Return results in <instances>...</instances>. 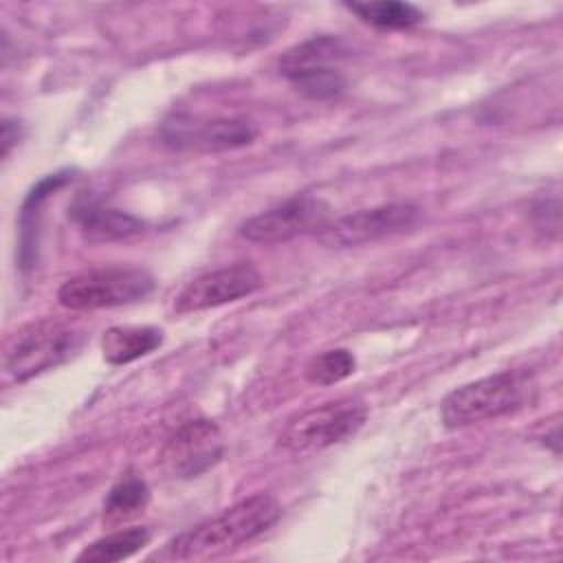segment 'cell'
I'll return each instance as SVG.
<instances>
[{"mask_svg":"<svg viewBox=\"0 0 563 563\" xmlns=\"http://www.w3.org/2000/svg\"><path fill=\"white\" fill-rule=\"evenodd\" d=\"M70 218L88 242H119L145 231L141 218L88 196H79L70 205Z\"/></svg>","mask_w":563,"mask_h":563,"instance_id":"12","label":"cell"},{"mask_svg":"<svg viewBox=\"0 0 563 563\" xmlns=\"http://www.w3.org/2000/svg\"><path fill=\"white\" fill-rule=\"evenodd\" d=\"M260 286H262L260 271L249 262H238L191 279L176 295L174 310L178 314H189V312L218 308L253 295Z\"/></svg>","mask_w":563,"mask_h":563,"instance_id":"10","label":"cell"},{"mask_svg":"<svg viewBox=\"0 0 563 563\" xmlns=\"http://www.w3.org/2000/svg\"><path fill=\"white\" fill-rule=\"evenodd\" d=\"M222 455L220 429L213 420H191L183 424L165 444L161 460L178 477H196L213 466Z\"/></svg>","mask_w":563,"mask_h":563,"instance_id":"11","label":"cell"},{"mask_svg":"<svg viewBox=\"0 0 563 563\" xmlns=\"http://www.w3.org/2000/svg\"><path fill=\"white\" fill-rule=\"evenodd\" d=\"M345 7L356 13L363 22L376 29H391L405 31L413 29L424 20V13L411 2H396V0H380V2H345Z\"/></svg>","mask_w":563,"mask_h":563,"instance_id":"16","label":"cell"},{"mask_svg":"<svg viewBox=\"0 0 563 563\" xmlns=\"http://www.w3.org/2000/svg\"><path fill=\"white\" fill-rule=\"evenodd\" d=\"M345 46L336 37L319 35L286 51L279 62V70L295 90L308 99L332 101L347 88L345 75L334 66V62L345 57Z\"/></svg>","mask_w":563,"mask_h":563,"instance_id":"4","label":"cell"},{"mask_svg":"<svg viewBox=\"0 0 563 563\" xmlns=\"http://www.w3.org/2000/svg\"><path fill=\"white\" fill-rule=\"evenodd\" d=\"M420 218V209L409 202H389L372 209H358L354 213L328 220L317 233L325 246L347 249L369 244L389 235H398L411 229Z\"/></svg>","mask_w":563,"mask_h":563,"instance_id":"8","label":"cell"},{"mask_svg":"<svg viewBox=\"0 0 563 563\" xmlns=\"http://www.w3.org/2000/svg\"><path fill=\"white\" fill-rule=\"evenodd\" d=\"M163 343V330L156 325H112L101 336V354L110 365H128Z\"/></svg>","mask_w":563,"mask_h":563,"instance_id":"13","label":"cell"},{"mask_svg":"<svg viewBox=\"0 0 563 563\" xmlns=\"http://www.w3.org/2000/svg\"><path fill=\"white\" fill-rule=\"evenodd\" d=\"M528 380L517 372H497L479 380L466 383L444 396L440 416L446 429H460L521 407L528 394Z\"/></svg>","mask_w":563,"mask_h":563,"instance_id":"2","label":"cell"},{"mask_svg":"<svg viewBox=\"0 0 563 563\" xmlns=\"http://www.w3.org/2000/svg\"><path fill=\"white\" fill-rule=\"evenodd\" d=\"M22 136V125L20 121H11V119H4L2 123V154L7 156L11 145Z\"/></svg>","mask_w":563,"mask_h":563,"instance_id":"19","label":"cell"},{"mask_svg":"<svg viewBox=\"0 0 563 563\" xmlns=\"http://www.w3.org/2000/svg\"><path fill=\"white\" fill-rule=\"evenodd\" d=\"M154 279L143 268H99L66 279L57 290V301L75 312L125 306L147 297Z\"/></svg>","mask_w":563,"mask_h":563,"instance_id":"5","label":"cell"},{"mask_svg":"<svg viewBox=\"0 0 563 563\" xmlns=\"http://www.w3.org/2000/svg\"><path fill=\"white\" fill-rule=\"evenodd\" d=\"M257 130L253 123L233 117H194L172 114L163 121L161 143L174 152H227L253 143Z\"/></svg>","mask_w":563,"mask_h":563,"instance_id":"7","label":"cell"},{"mask_svg":"<svg viewBox=\"0 0 563 563\" xmlns=\"http://www.w3.org/2000/svg\"><path fill=\"white\" fill-rule=\"evenodd\" d=\"M282 517V506L266 493L251 495L220 515L174 537L165 554L176 561H207L235 552L271 530Z\"/></svg>","mask_w":563,"mask_h":563,"instance_id":"1","label":"cell"},{"mask_svg":"<svg viewBox=\"0 0 563 563\" xmlns=\"http://www.w3.org/2000/svg\"><path fill=\"white\" fill-rule=\"evenodd\" d=\"M70 172H55L44 176L24 198L20 209V266L26 271L33 266L35 257V216L42 209V202L55 194L59 187H64L70 180Z\"/></svg>","mask_w":563,"mask_h":563,"instance_id":"14","label":"cell"},{"mask_svg":"<svg viewBox=\"0 0 563 563\" xmlns=\"http://www.w3.org/2000/svg\"><path fill=\"white\" fill-rule=\"evenodd\" d=\"M356 369V358L350 350L345 347H334V350H325L317 356H312L303 369L306 380L312 385H334L345 380L347 376H352Z\"/></svg>","mask_w":563,"mask_h":563,"instance_id":"18","label":"cell"},{"mask_svg":"<svg viewBox=\"0 0 563 563\" xmlns=\"http://www.w3.org/2000/svg\"><path fill=\"white\" fill-rule=\"evenodd\" d=\"M81 332L59 321H37L22 328L4 354L7 374L22 383L57 367L79 347Z\"/></svg>","mask_w":563,"mask_h":563,"instance_id":"6","label":"cell"},{"mask_svg":"<svg viewBox=\"0 0 563 563\" xmlns=\"http://www.w3.org/2000/svg\"><path fill=\"white\" fill-rule=\"evenodd\" d=\"M147 541H150L147 528L134 526V528L117 530V532H110V534L97 539L88 548H84L77 554V561H88V563L123 561V559H130L132 554H136Z\"/></svg>","mask_w":563,"mask_h":563,"instance_id":"17","label":"cell"},{"mask_svg":"<svg viewBox=\"0 0 563 563\" xmlns=\"http://www.w3.org/2000/svg\"><path fill=\"white\" fill-rule=\"evenodd\" d=\"M330 207L310 194L295 196L273 209H266L240 224V235L257 244L288 242L303 233H319L328 222Z\"/></svg>","mask_w":563,"mask_h":563,"instance_id":"9","label":"cell"},{"mask_svg":"<svg viewBox=\"0 0 563 563\" xmlns=\"http://www.w3.org/2000/svg\"><path fill=\"white\" fill-rule=\"evenodd\" d=\"M365 420L367 407L361 400H330L290 418L277 435V446L297 455L323 451L352 438Z\"/></svg>","mask_w":563,"mask_h":563,"instance_id":"3","label":"cell"},{"mask_svg":"<svg viewBox=\"0 0 563 563\" xmlns=\"http://www.w3.org/2000/svg\"><path fill=\"white\" fill-rule=\"evenodd\" d=\"M150 501V488L141 477H123L103 501V526H121L139 517Z\"/></svg>","mask_w":563,"mask_h":563,"instance_id":"15","label":"cell"}]
</instances>
